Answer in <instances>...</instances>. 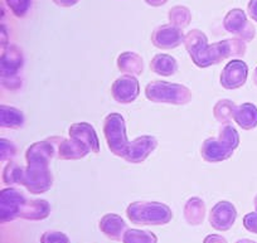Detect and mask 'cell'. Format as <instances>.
Listing matches in <instances>:
<instances>
[{
	"label": "cell",
	"mask_w": 257,
	"mask_h": 243,
	"mask_svg": "<svg viewBox=\"0 0 257 243\" xmlns=\"http://www.w3.org/2000/svg\"><path fill=\"white\" fill-rule=\"evenodd\" d=\"M51 214V204L46 199L27 200L22 209L21 218L27 220H43Z\"/></svg>",
	"instance_id": "21"
},
{
	"label": "cell",
	"mask_w": 257,
	"mask_h": 243,
	"mask_svg": "<svg viewBox=\"0 0 257 243\" xmlns=\"http://www.w3.org/2000/svg\"><path fill=\"white\" fill-rule=\"evenodd\" d=\"M248 77V66L241 59H232L227 62L222 69L219 82L224 90H237L247 82Z\"/></svg>",
	"instance_id": "9"
},
{
	"label": "cell",
	"mask_w": 257,
	"mask_h": 243,
	"mask_svg": "<svg viewBox=\"0 0 257 243\" xmlns=\"http://www.w3.org/2000/svg\"><path fill=\"white\" fill-rule=\"evenodd\" d=\"M253 205H254V210L257 212V195L254 197V199H253Z\"/></svg>",
	"instance_id": "42"
},
{
	"label": "cell",
	"mask_w": 257,
	"mask_h": 243,
	"mask_svg": "<svg viewBox=\"0 0 257 243\" xmlns=\"http://www.w3.org/2000/svg\"><path fill=\"white\" fill-rule=\"evenodd\" d=\"M236 103L228 98H222L213 106V116L219 124L227 125L233 120L234 112H236Z\"/></svg>",
	"instance_id": "25"
},
{
	"label": "cell",
	"mask_w": 257,
	"mask_h": 243,
	"mask_svg": "<svg viewBox=\"0 0 257 243\" xmlns=\"http://www.w3.org/2000/svg\"><path fill=\"white\" fill-rule=\"evenodd\" d=\"M122 243H158V237L152 230L128 228L123 234Z\"/></svg>",
	"instance_id": "27"
},
{
	"label": "cell",
	"mask_w": 257,
	"mask_h": 243,
	"mask_svg": "<svg viewBox=\"0 0 257 243\" xmlns=\"http://www.w3.org/2000/svg\"><path fill=\"white\" fill-rule=\"evenodd\" d=\"M206 204L204 200L199 197H192L187 200L183 209V215H184L185 222L189 225H201L206 218Z\"/></svg>",
	"instance_id": "19"
},
{
	"label": "cell",
	"mask_w": 257,
	"mask_h": 243,
	"mask_svg": "<svg viewBox=\"0 0 257 243\" xmlns=\"http://www.w3.org/2000/svg\"><path fill=\"white\" fill-rule=\"evenodd\" d=\"M184 33L173 24H162L152 33V43L159 49H174L184 42Z\"/></svg>",
	"instance_id": "12"
},
{
	"label": "cell",
	"mask_w": 257,
	"mask_h": 243,
	"mask_svg": "<svg viewBox=\"0 0 257 243\" xmlns=\"http://www.w3.org/2000/svg\"><path fill=\"white\" fill-rule=\"evenodd\" d=\"M26 168L21 167L18 163L8 161L3 170V180L7 185H23Z\"/></svg>",
	"instance_id": "26"
},
{
	"label": "cell",
	"mask_w": 257,
	"mask_h": 243,
	"mask_svg": "<svg viewBox=\"0 0 257 243\" xmlns=\"http://www.w3.org/2000/svg\"><path fill=\"white\" fill-rule=\"evenodd\" d=\"M253 82H254V85L257 86V67L254 68V72H253Z\"/></svg>",
	"instance_id": "41"
},
{
	"label": "cell",
	"mask_w": 257,
	"mask_h": 243,
	"mask_svg": "<svg viewBox=\"0 0 257 243\" xmlns=\"http://www.w3.org/2000/svg\"><path fill=\"white\" fill-rule=\"evenodd\" d=\"M128 220L138 225H165L172 220L169 205L160 202H133L126 208Z\"/></svg>",
	"instance_id": "2"
},
{
	"label": "cell",
	"mask_w": 257,
	"mask_h": 243,
	"mask_svg": "<svg viewBox=\"0 0 257 243\" xmlns=\"http://www.w3.org/2000/svg\"><path fill=\"white\" fill-rule=\"evenodd\" d=\"M247 13L251 17L252 21L257 23V0H249L247 6Z\"/></svg>",
	"instance_id": "35"
},
{
	"label": "cell",
	"mask_w": 257,
	"mask_h": 243,
	"mask_svg": "<svg viewBox=\"0 0 257 243\" xmlns=\"http://www.w3.org/2000/svg\"><path fill=\"white\" fill-rule=\"evenodd\" d=\"M56 6L62 7V8H71V7L76 6L80 0H52Z\"/></svg>",
	"instance_id": "37"
},
{
	"label": "cell",
	"mask_w": 257,
	"mask_h": 243,
	"mask_svg": "<svg viewBox=\"0 0 257 243\" xmlns=\"http://www.w3.org/2000/svg\"><path fill=\"white\" fill-rule=\"evenodd\" d=\"M169 22L173 26L183 29L187 28L192 22V13L189 8L184 6H175L169 11Z\"/></svg>",
	"instance_id": "28"
},
{
	"label": "cell",
	"mask_w": 257,
	"mask_h": 243,
	"mask_svg": "<svg viewBox=\"0 0 257 243\" xmlns=\"http://www.w3.org/2000/svg\"><path fill=\"white\" fill-rule=\"evenodd\" d=\"M234 149L224 144L218 138H208L201 146L202 159L207 163H221L233 155Z\"/></svg>",
	"instance_id": "15"
},
{
	"label": "cell",
	"mask_w": 257,
	"mask_h": 243,
	"mask_svg": "<svg viewBox=\"0 0 257 243\" xmlns=\"http://www.w3.org/2000/svg\"><path fill=\"white\" fill-rule=\"evenodd\" d=\"M57 155L56 146L51 139L32 144L26 151L27 165H46L49 167L52 159Z\"/></svg>",
	"instance_id": "14"
},
{
	"label": "cell",
	"mask_w": 257,
	"mask_h": 243,
	"mask_svg": "<svg viewBox=\"0 0 257 243\" xmlns=\"http://www.w3.org/2000/svg\"><path fill=\"white\" fill-rule=\"evenodd\" d=\"M41 243H71L66 233L59 230H47L41 235Z\"/></svg>",
	"instance_id": "32"
},
{
	"label": "cell",
	"mask_w": 257,
	"mask_h": 243,
	"mask_svg": "<svg viewBox=\"0 0 257 243\" xmlns=\"http://www.w3.org/2000/svg\"><path fill=\"white\" fill-rule=\"evenodd\" d=\"M53 185V175L46 165H27L23 187L31 194H43Z\"/></svg>",
	"instance_id": "6"
},
{
	"label": "cell",
	"mask_w": 257,
	"mask_h": 243,
	"mask_svg": "<svg viewBox=\"0 0 257 243\" xmlns=\"http://www.w3.org/2000/svg\"><path fill=\"white\" fill-rule=\"evenodd\" d=\"M53 141L54 146L57 150V158L61 160H80L91 153V149L82 141L72 138H49Z\"/></svg>",
	"instance_id": "11"
},
{
	"label": "cell",
	"mask_w": 257,
	"mask_h": 243,
	"mask_svg": "<svg viewBox=\"0 0 257 243\" xmlns=\"http://www.w3.org/2000/svg\"><path fill=\"white\" fill-rule=\"evenodd\" d=\"M23 193L14 187L4 188L0 192V220L2 223H9L21 218L22 209L27 203Z\"/></svg>",
	"instance_id": "5"
},
{
	"label": "cell",
	"mask_w": 257,
	"mask_h": 243,
	"mask_svg": "<svg viewBox=\"0 0 257 243\" xmlns=\"http://www.w3.org/2000/svg\"><path fill=\"white\" fill-rule=\"evenodd\" d=\"M246 51V42L234 37L216 42L213 44L208 43L198 53L190 57V59L199 68H208L214 64H219L223 59L243 57Z\"/></svg>",
	"instance_id": "1"
},
{
	"label": "cell",
	"mask_w": 257,
	"mask_h": 243,
	"mask_svg": "<svg viewBox=\"0 0 257 243\" xmlns=\"http://www.w3.org/2000/svg\"><path fill=\"white\" fill-rule=\"evenodd\" d=\"M237 219V209L228 200H219L209 212V224L219 232H226L233 227Z\"/></svg>",
	"instance_id": "10"
},
{
	"label": "cell",
	"mask_w": 257,
	"mask_h": 243,
	"mask_svg": "<svg viewBox=\"0 0 257 243\" xmlns=\"http://www.w3.org/2000/svg\"><path fill=\"white\" fill-rule=\"evenodd\" d=\"M26 123L24 113L17 107L8 105L0 106V126L4 129H19Z\"/></svg>",
	"instance_id": "24"
},
{
	"label": "cell",
	"mask_w": 257,
	"mask_h": 243,
	"mask_svg": "<svg viewBox=\"0 0 257 243\" xmlns=\"http://www.w3.org/2000/svg\"><path fill=\"white\" fill-rule=\"evenodd\" d=\"M68 135L72 139L82 141L91 149V153H100V139L93 126L88 123L72 124L68 129Z\"/></svg>",
	"instance_id": "16"
},
{
	"label": "cell",
	"mask_w": 257,
	"mask_h": 243,
	"mask_svg": "<svg viewBox=\"0 0 257 243\" xmlns=\"http://www.w3.org/2000/svg\"><path fill=\"white\" fill-rule=\"evenodd\" d=\"M24 64V56L19 47L9 46L2 53V77L18 76Z\"/></svg>",
	"instance_id": "18"
},
{
	"label": "cell",
	"mask_w": 257,
	"mask_h": 243,
	"mask_svg": "<svg viewBox=\"0 0 257 243\" xmlns=\"http://www.w3.org/2000/svg\"><path fill=\"white\" fill-rule=\"evenodd\" d=\"M18 153V149L14 143H12L8 139L2 138L0 140V160L2 163H6V161H11L14 156Z\"/></svg>",
	"instance_id": "31"
},
{
	"label": "cell",
	"mask_w": 257,
	"mask_h": 243,
	"mask_svg": "<svg viewBox=\"0 0 257 243\" xmlns=\"http://www.w3.org/2000/svg\"><path fill=\"white\" fill-rule=\"evenodd\" d=\"M203 243H228L226 238L221 234H208L203 239Z\"/></svg>",
	"instance_id": "36"
},
{
	"label": "cell",
	"mask_w": 257,
	"mask_h": 243,
	"mask_svg": "<svg viewBox=\"0 0 257 243\" xmlns=\"http://www.w3.org/2000/svg\"><path fill=\"white\" fill-rule=\"evenodd\" d=\"M102 130L108 150L113 155L123 159L130 145V141L127 140V135H126V124L122 115L117 112L108 113L103 120Z\"/></svg>",
	"instance_id": "4"
},
{
	"label": "cell",
	"mask_w": 257,
	"mask_h": 243,
	"mask_svg": "<svg viewBox=\"0 0 257 243\" xmlns=\"http://www.w3.org/2000/svg\"><path fill=\"white\" fill-rule=\"evenodd\" d=\"M236 243H257V242H254V240L252 239H248V238H242V239L237 240Z\"/></svg>",
	"instance_id": "40"
},
{
	"label": "cell",
	"mask_w": 257,
	"mask_h": 243,
	"mask_svg": "<svg viewBox=\"0 0 257 243\" xmlns=\"http://www.w3.org/2000/svg\"><path fill=\"white\" fill-rule=\"evenodd\" d=\"M145 96L150 102L167 103V105L183 106L192 101V92L184 85L167 82V81H152L145 87Z\"/></svg>",
	"instance_id": "3"
},
{
	"label": "cell",
	"mask_w": 257,
	"mask_h": 243,
	"mask_svg": "<svg viewBox=\"0 0 257 243\" xmlns=\"http://www.w3.org/2000/svg\"><path fill=\"white\" fill-rule=\"evenodd\" d=\"M150 69L163 77H170L178 71V62L173 56L167 53L155 54L150 62Z\"/></svg>",
	"instance_id": "23"
},
{
	"label": "cell",
	"mask_w": 257,
	"mask_h": 243,
	"mask_svg": "<svg viewBox=\"0 0 257 243\" xmlns=\"http://www.w3.org/2000/svg\"><path fill=\"white\" fill-rule=\"evenodd\" d=\"M233 120L243 130H252L257 126V106L251 102H244L237 106Z\"/></svg>",
	"instance_id": "22"
},
{
	"label": "cell",
	"mask_w": 257,
	"mask_h": 243,
	"mask_svg": "<svg viewBox=\"0 0 257 243\" xmlns=\"http://www.w3.org/2000/svg\"><path fill=\"white\" fill-rule=\"evenodd\" d=\"M139 95L140 83L137 77L132 74H122L111 85V96L121 105L134 102Z\"/></svg>",
	"instance_id": "8"
},
{
	"label": "cell",
	"mask_w": 257,
	"mask_h": 243,
	"mask_svg": "<svg viewBox=\"0 0 257 243\" xmlns=\"http://www.w3.org/2000/svg\"><path fill=\"white\" fill-rule=\"evenodd\" d=\"M243 227L246 228L248 232L254 233L257 234V212L247 213L246 215L243 217Z\"/></svg>",
	"instance_id": "33"
},
{
	"label": "cell",
	"mask_w": 257,
	"mask_h": 243,
	"mask_svg": "<svg viewBox=\"0 0 257 243\" xmlns=\"http://www.w3.org/2000/svg\"><path fill=\"white\" fill-rule=\"evenodd\" d=\"M117 68L122 74H132V76H140L144 72V61L138 53L132 51L122 52L117 57Z\"/></svg>",
	"instance_id": "20"
},
{
	"label": "cell",
	"mask_w": 257,
	"mask_h": 243,
	"mask_svg": "<svg viewBox=\"0 0 257 243\" xmlns=\"http://www.w3.org/2000/svg\"><path fill=\"white\" fill-rule=\"evenodd\" d=\"M7 6L9 7L13 14L18 18H23L27 16L29 8L32 6V0H6Z\"/></svg>",
	"instance_id": "30"
},
{
	"label": "cell",
	"mask_w": 257,
	"mask_h": 243,
	"mask_svg": "<svg viewBox=\"0 0 257 243\" xmlns=\"http://www.w3.org/2000/svg\"><path fill=\"white\" fill-rule=\"evenodd\" d=\"M158 140L152 135H143L130 141L127 151H126L123 160L130 164H140L147 160L148 156L157 149Z\"/></svg>",
	"instance_id": "13"
},
{
	"label": "cell",
	"mask_w": 257,
	"mask_h": 243,
	"mask_svg": "<svg viewBox=\"0 0 257 243\" xmlns=\"http://www.w3.org/2000/svg\"><path fill=\"white\" fill-rule=\"evenodd\" d=\"M145 3L149 4L150 7H162L168 3V0H145Z\"/></svg>",
	"instance_id": "38"
},
{
	"label": "cell",
	"mask_w": 257,
	"mask_h": 243,
	"mask_svg": "<svg viewBox=\"0 0 257 243\" xmlns=\"http://www.w3.org/2000/svg\"><path fill=\"white\" fill-rule=\"evenodd\" d=\"M3 86L9 91H17L22 86V78L19 76H11V77H2Z\"/></svg>",
	"instance_id": "34"
},
{
	"label": "cell",
	"mask_w": 257,
	"mask_h": 243,
	"mask_svg": "<svg viewBox=\"0 0 257 243\" xmlns=\"http://www.w3.org/2000/svg\"><path fill=\"white\" fill-rule=\"evenodd\" d=\"M218 139L221 141H223L224 144H227L228 146H231L232 149L236 150L239 145V135L237 133L236 129L231 125V124H227V125H222V128L219 129Z\"/></svg>",
	"instance_id": "29"
},
{
	"label": "cell",
	"mask_w": 257,
	"mask_h": 243,
	"mask_svg": "<svg viewBox=\"0 0 257 243\" xmlns=\"http://www.w3.org/2000/svg\"><path fill=\"white\" fill-rule=\"evenodd\" d=\"M7 44H8V36H7V31L4 28V26H2V47L7 48Z\"/></svg>",
	"instance_id": "39"
},
{
	"label": "cell",
	"mask_w": 257,
	"mask_h": 243,
	"mask_svg": "<svg viewBox=\"0 0 257 243\" xmlns=\"http://www.w3.org/2000/svg\"><path fill=\"white\" fill-rule=\"evenodd\" d=\"M98 228L106 237L112 240H122L123 234L128 229L123 218L116 213H107L101 217Z\"/></svg>",
	"instance_id": "17"
},
{
	"label": "cell",
	"mask_w": 257,
	"mask_h": 243,
	"mask_svg": "<svg viewBox=\"0 0 257 243\" xmlns=\"http://www.w3.org/2000/svg\"><path fill=\"white\" fill-rule=\"evenodd\" d=\"M223 28L228 33L233 34L234 37L242 39L246 43L251 42L256 36V29H254L253 24L248 22L244 11L239 8L231 9L226 14L223 19Z\"/></svg>",
	"instance_id": "7"
}]
</instances>
